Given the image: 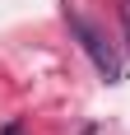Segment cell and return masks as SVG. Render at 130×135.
<instances>
[{
  "label": "cell",
  "mask_w": 130,
  "mask_h": 135,
  "mask_svg": "<svg viewBox=\"0 0 130 135\" xmlns=\"http://www.w3.org/2000/svg\"><path fill=\"white\" fill-rule=\"evenodd\" d=\"M65 23H70V33L79 37V47L88 51V61L98 65V75H102L107 84H116V79H121V56L107 47V37L88 23V19H84V14H65Z\"/></svg>",
  "instance_id": "6da1fadb"
},
{
  "label": "cell",
  "mask_w": 130,
  "mask_h": 135,
  "mask_svg": "<svg viewBox=\"0 0 130 135\" xmlns=\"http://www.w3.org/2000/svg\"><path fill=\"white\" fill-rule=\"evenodd\" d=\"M0 135H23V126H19V121H9V126H5Z\"/></svg>",
  "instance_id": "7a4b0ae2"
}]
</instances>
